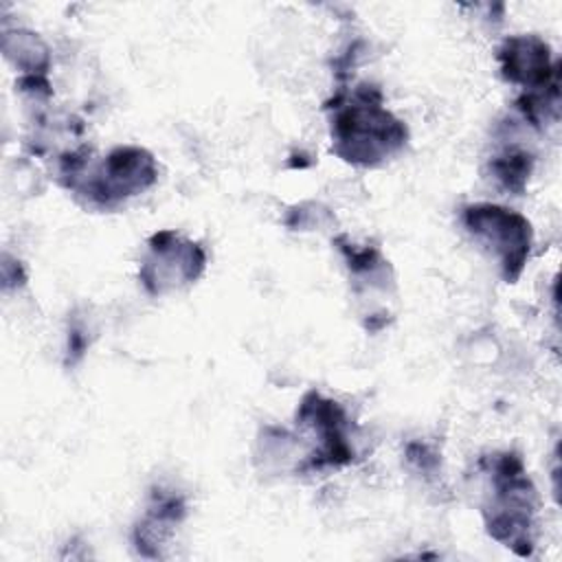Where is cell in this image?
Wrapping results in <instances>:
<instances>
[{
	"label": "cell",
	"mask_w": 562,
	"mask_h": 562,
	"mask_svg": "<svg viewBox=\"0 0 562 562\" xmlns=\"http://www.w3.org/2000/svg\"><path fill=\"white\" fill-rule=\"evenodd\" d=\"M156 173L158 171L151 154L140 147H119L103 160L86 195L103 206H110L125 195L147 189L156 180Z\"/></svg>",
	"instance_id": "5"
},
{
	"label": "cell",
	"mask_w": 562,
	"mask_h": 562,
	"mask_svg": "<svg viewBox=\"0 0 562 562\" xmlns=\"http://www.w3.org/2000/svg\"><path fill=\"white\" fill-rule=\"evenodd\" d=\"M373 86H360L331 123L334 151L353 165H373L406 143V127L382 105Z\"/></svg>",
	"instance_id": "1"
},
{
	"label": "cell",
	"mask_w": 562,
	"mask_h": 562,
	"mask_svg": "<svg viewBox=\"0 0 562 562\" xmlns=\"http://www.w3.org/2000/svg\"><path fill=\"white\" fill-rule=\"evenodd\" d=\"M505 79L520 83L531 92H547L558 88V72L549 59V46L533 37H509L498 50Z\"/></svg>",
	"instance_id": "6"
},
{
	"label": "cell",
	"mask_w": 562,
	"mask_h": 562,
	"mask_svg": "<svg viewBox=\"0 0 562 562\" xmlns=\"http://www.w3.org/2000/svg\"><path fill=\"white\" fill-rule=\"evenodd\" d=\"M494 501L485 509V525L492 538L516 551L531 555V520L536 512V490L525 474L522 461L516 454H503L494 461L492 472Z\"/></svg>",
	"instance_id": "2"
},
{
	"label": "cell",
	"mask_w": 562,
	"mask_h": 562,
	"mask_svg": "<svg viewBox=\"0 0 562 562\" xmlns=\"http://www.w3.org/2000/svg\"><path fill=\"white\" fill-rule=\"evenodd\" d=\"M184 505L176 494H156V503L149 507L147 518L136 527V547L145 555L147 547L158 549L169 529L182 518Z\"/></svg>",
	"instance_id": "7"
},
{
	"label": "cell",
	"mask_w": 562,
	"mask_h": 562,
	"mask_svg": "<svg viewBox=\"0 0 562 562\" xmlns=\"http://www.w3.org/2000/svg\"><path fill=\"white\" fill-rule=\"evenodd\" d=\"M494 178L509 191H522L531 173V156L525 151H507L492 160Z\"/></svg>",
	"instance_id": "8"
},
{
	"label": "cell",
	"mask_w": 562,
	"mask_h": 562,
	"mask_svg": "<svg viewBox=\"0 0 562 562\" xmlns=\"http://www.w3.org/2000/svg\"><path fill=\"white\" fill-rule=\"evenodd\" d=\"M463 224L479 244L498 257L503 279L514 283L529 257V222L522 215L496 204H472L463 209Z\"/></svg>",
	"instance_id": "3"
},
{
	"label": "cell",
	"mask_w": 562,
	"mask_h": 562,
	"mask_svg": "<svg viewBox=\"0 0 562 562\" xmlns=\"http://www.w3.org/2000/svg\"><path fill=\"white\" fill-rule=\"evenodd\" d=\"M204 268V250L182 241L173 231L156 233L149 241V259L143 263L140 279L149 292L160 294L182 281H193Z\"/></svg>",
	"instance_id": "4"
}]
</instances>
